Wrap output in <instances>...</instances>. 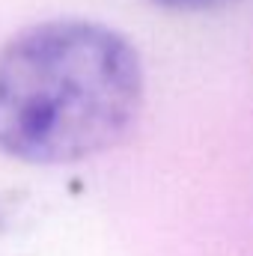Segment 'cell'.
I'll return each instance as SVG.
<instances>
[{
  "label": "cell",
  "mask_w": 253,
  "mask_h": 256,
  "mask_svg": "<svg viewBox=\"0 0 253 256\" xmlns=\"http://www.w3.org/2000/svg\"><path fill=\"white\" fill-rule=\"evenodd\" d=\"M158 6H167V9H208V6H218L224 0H152Z\"/></svg>",
  "instance_id": "7a4b0ae2"
},
{
  "label": "cell",
  "mask_w": 253,
  "mask_h": 256,
  "mask_svg": "<svg viewBox=\"0 0 253 256\" xmlns=\"http://www.w3.org/2000/svg\"><path fill=\"white\" fill-rule=\"evenodd\" d=\"M146 78L137 48L108 24L42 21L0 48V152L74 164L134 128Z\"/></svg>",
  "instance_id": "6da1fadb"
}]
</instances>
